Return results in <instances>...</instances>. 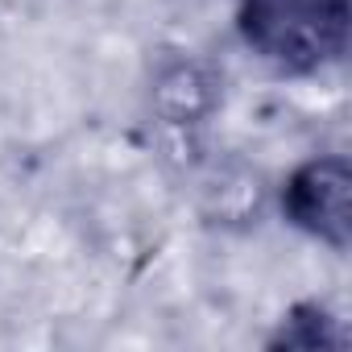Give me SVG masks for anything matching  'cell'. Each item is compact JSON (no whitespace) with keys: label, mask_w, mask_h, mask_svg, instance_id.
<instances>
[{"label":"cell","mask_w":352,"mask_h":352,"mask_svg":"<svg viewBox=\"0 0 352 352\" xmlns=\"http://www.w3.org/2000/svg\"><path fill=\"white\" fill-rule=\"evenodd\" d=\"M236 30L270 67L311 75L348 50V0H236Z\"/></svg>","instance_id":"obj_1"},{"label":"cell","mask_w":352,"mask_h":352,"mask_svg":"<svg viewBox=\"0 0 352 352\" xmlns=\"http://www.w3.org/2000/svg\"><path fill=\"white\" fill-rule=\"evenodd\" d=\"M348 191H352V179L340 153L311 157L290 174V183L282 191L286 220L331 249H348Z\"/></svg>","instance_id":"obj_2"},{"label":"cell","mask_w":352,"mask_h":352,"mask_svg":"<svg viewBox=\"0 0 352 352\" xmlns=\"http://www.w3.org/2000/svg\"><path fill=\"white\" fill-rule=\"evenodd\" d=\"M216 79L199 67V63H179V67H170L162 79H157V108L174 120V124H183V120H199L212 100H216Z\"/></svg>","instance_id":"obj_3"},{"label":"cell","mask_w":352,"mask_h":352,"mask_svg":"<svg viewBox=\"0 0 352 352\" xmlns=\"http://www.w3.org/2000/svg\"><path fill=\"white\" fill-rule=\"evenodd\" d=\"M270 344L274 348H282V344L286 348H331V344H344V331L323 307L307 302V307H294L282 319V327H278V336Z\"/></svg>","instance_id":"obj_4"}]
</instances>
